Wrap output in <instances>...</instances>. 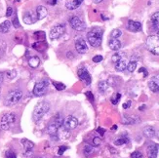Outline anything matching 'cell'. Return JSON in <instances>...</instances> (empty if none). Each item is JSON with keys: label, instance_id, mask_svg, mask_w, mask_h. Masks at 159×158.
Instances as JSON below:
<instances>
[{"label": "cell", "instance_id": "6da1fadb", "mask_svg": "<svg viewBox=\"0 0 159 158\" xmlns=\"http://www.w3.org/2000/svg\"><path fill=\"white\" fill-rule=\"evenodd\" d=\"M88 41L91 46L93 47H99L102 44V30L100 27H94L87 34Z\"/></svg>", "mask_w": 159, "mask_h": 158}, {"label": "cell", "instance_id": "7a4b0ae2", "mask_svg": "<svg viewBox=\"0 0 159 158\" xmlns=\"http://www.w3.org/2000/svg\"><path fill=\"white\" fill-rule=\"evenodd\" d=\"M50 109V105L47 102H39L34 107L33 111V119L34 121H38L42 118V116L48 112Z\"/></svg>", "mask_w": 159, "mask_h": 158}, {"label": "cell", "instance_id": "3957f363", "mask_svg": "<svg viewBox=\"0 0 159 158\" xmlns=\"http://www.w3.org/2000/svg\"><path fill=\"white\" fill-rule=\"evenodd\" d=\"M22 97H23L22 91L17 90V89L10 91L8 94H7L6 98H5V101H4L5 102V106H12L14 105L18 104V102L20 101V99H22Z\"/></svg>", "mask_w": 159, "mask_h": 158}, {"label": "cell", "instance_id": "277c9868", "mask_svg": "<svg viewBox=\"0 0 159 158\" xmlns=\"http://www.w3.org/2000/svg\"><path fill=\"white\" fill-rule=\"evenodd\" d=\"M16 122V115L13 112H7L2 115L1 119H0V128L2 130H9L11 126Z\"/></svg>", "mask_w": 159, "mask_h": 158}, {"label": "cell", "instance_id": "5b68a950", "mask_svg": "<svg viewBox=\"0 0 159 158\" xmlns=\"http://www.w3.org/2000/svg\"><path fill=\"white\" fill-rule=\"evenodd\" d=\"M148 50L154 55H159V37L155 35L148 36L146 41Z\"/></svg>", "mask_w": 159, "mask_h": 158}, {"label": "cell", "instance_id": "8992f818", "mask_svg": "<svg viewBox=\"0 0 159 158\" xmlns=\"http://www.w3.org/2000/svg\"><path fill=\"white\" fill-rule=\"evenodd\" d=\"M48 89V82L47 81H39L35 84L33 88V94L36 97H41L43 96Z\"/></svg>", "mask_w": 159, "mask_h": 158}, {"label": "cell", "instance_id": "52a82bcc", "mask_svg": "<svg viewBox=\"0 0 159 158\" xmlns=\"http://www.w3.org/2000/svg\"><path fill=\"white\" fill-rule=\"evenodd\" d=\"M65 30H66V27H65L64 25H55V26L52 27L49 36H50V38L52 40H56V39L60 38L61 35H63Z\"/></svg>", "mask_w": 159, "mask_h": 158}, {"label": "cell", "instance_id": "ba28073f", "mask_svg": "<svg viewBox=\"0 0 159 158\" xmlns=\"http://www.w3.org/2000/svg\"><path fill=\"white\" fill-rule=\"evenodd\" d=\"M70 25H71V27L73 29L77 30V31H82L85 29V24L82 22V20L76 17V16H72L70 19Z\"/></svg>", "mask_w": 159, "mask_h": 158}, {"label": "cell", "instance_id": "9c48e42d", "mask_svg": "<svg viewBox=\"0 0 159 158\" xmlns=\"http://www.w3.org/2000/svg\"><path fill=\"white\" fill-rule=\"evenodd\" d=\"M63 126L65 128H66L67 130H72L75 129L78 126V120L77 118L73 115H68L67 117H66V119L64 120V124Z\"/></svg>", "mask_w": 159, "mask_h": 158}, {"label": "cell", "instance_id": "30bf717a", "mask_svg": "<svg viewBox=\"0 0 159 158\" xmlns=\"http://www.w3.org/2000/svg\"><path fill=\"white\" fill-rule=\"evenodd\" d=\"M23 20L24 23L26 25H32L34 23H36L38 19H37V15H36V12H33V11H26L24 14V17H23Z\"/></svg>", "mask_w": 159, "mask_h": 158}, {"label": "cell", "instance_id": "8fae6325", "mask_svg": "<svg viewBox=\"0 0 159 158\" xmlns=\"http://www.w3.org/2000/svg\"><path fill=\"white\" fill-rule=\"evenodd\" d=\"M77 74H78V77L82 81H84L86 85H89L90 83H91V81H92L91 75L89 74V72H88V70H86V68H84V67L79 68L78 71H77Z\"/></svg>", "mask_w": 159, "mask_h": 158}, {"label": "cell", "instance_id": "7c38bea8", "mask_svg": "<svg viewBox=\"0 0 159 158\" xmlns=\"http://www.w3.org/2000/svg\"><path fill=\"white\" fill-rule=\"evenodd\" d=\"M148 87L152 92L158 93L159 92V74H156L150 78L148 82Z\"/></svg>", "mask_w": 159, "mask_h": 158}, {"label": "cell", "instance_id": "4fadbf2b", "mask_svg": "<svg viewBox=\"0 0 159 158\" xmlns=\"http://www.w3.org/2000/svg\"><path fill=\"white\" fill-rule=\"evenodd\" d=\"M75 49L79 54H85L88 50L87 44L85 42V40H83L82 38H79L75 42Z\"/></svg>", "mask_w": 159, "mask_h": 158}, {"label": "cell", "instance_id": "5bb4252c", "mask_svg": "<svg viewBox=\"0 0 159 158\" xmlns=\"http://www.w3.org/2000/svg\"><path fill=\"white\" fill-rule=\"evenodd\" d=\"M140 122L139 117L134 115H124L122 118V123L125 125H132V124H137V123Z\"/></svg>", "mask_w": 159, "mask_h": 158}, {"label": "cell", "instance_id": "9a60e30c", "mask_svg": "<svg viewBox=\"0 0 159 158\" xmlns=\"http://www.w3.org/2000/svg\"><path fill=\"white\" fill-rule=\"evenodd\" d=\"M70 137V130H67L64 126H60L58 129V139L61 141H66Z\"/></svg>", "mask_w": 159, "mask_h": 158}, {"label": "cell", "instance_id": "2e32d148", "mask_svg": "<svg viewBox=\"0 0 159 158\" xmlns=\"http://www.w3.org/2000/svg\"><path fill=\"white\" fill-rule=\"evenodd\" d=\"M127 29L130 31H133V32L141 31L142 30V24L139 22H135V20H130L128 22V25H127Z\"/></svg>", "mask_w": 159, "mask_h": 158}, {"label": "cell", "instance_id": "e0dca14e", "mask_svg": "<svg viewBox=\"0 0 159 158\" xmlns=\"http://www.w3.org/2000/svg\"><path fill=\"white\" fill-rule=\"evenodd\" d=\"M22 143L25 147V156H27L31 154L32 152V149L34 147V143L32 142H30V140H26V139H23L22 140Z\"/></svg>", "mask_w": 159, "mask_h": 158}, {"label": "cell", "instance_id": "ac0fdd59", "mask_svg": "<svg viewBox=\"0 0 159 158\" xmlns=\"http://www.w3.org/2000/svg\"><path fill=\"white\" fill-rule=\"evenodd\" d=\"M58 129L59 126L56 124V123H52L49 126H48V134L50 135V137L54 139H58Z\"/></svg>", "mask_w": 159, "mask_h": 158}, {"label": "cell", "instance_id": "d6986e66", "mask_svg": "<svg viewBox=\"0 0 159 158\" xmlns=\"http://www.w3.org/2000/svg\"><path fill=\"white\" fill-rule=\"evenodd\" d=\"M127 65H128L127 59L126 58H122L120 61H118L115 64V70L117 71H123V70H125L127 68Z\"/></svg>", "mask_w": 159, "mask_h": 158}, {"label": "cell", "instance_id": "ffe728a7", "mask_svg": "<svg viewBox=\"0 0 159 158\" xmlns=\"http://www.w3.org/2000/svg\"><path fill=\"white\" fill-rule=\"evenodd\" d=\"M83 0H67L66 2V7L70 10H74L81 5Z\"/></svg>", "mask_w": 159, "mask_h": 158}, {"label": "cell", "instance_id": "44dd1931", "mask_svg": "<svg viewBox=\"0 0 159 158\" xmlns=\"http://www.w3.org/2000/svg\"><path fill=\"white\" fill-rule=\"evenodd\" d=\"M108 46L113 51H118L121 48V42L117 38H111L108 42Z\"/></svg>", "mask_w": 159, "mask_h": 158}, {"label": "cell", "instance_id": "7402d4cb", "mask_svg": "<svg viewBox=\"0 0 159 158\" xmlns=\"http://www.w3.org/2000/svg\"><path fill=\"white\" fill-rule=\"evenodd\" d=\"M158 152V147L156 145H150L148 147V158H156Z\"/></svg>", "mask_w": 159, "mask_h": 158}, {"label": "cell", "instance_id": "603a6c76", "mask_svg": "<svg viewBox=\"0 0 159 158\" xmlns=\"http://www.w3.org/2000/svg\"><path fill=\"white\" fill-rule=\"evenodd\" d=\"M36 15H37V19L38 20H42V19H44L46 16H47V14H48V12H47V9L45 8L44 6H38L37 8H36Z\"/></svg>", "mask_w": 159, "mask_h": 158}, {"label": "cell", "instance_id": "cb8c5ba5", "mask_svg": "<svg viewBox=\"0 0 159 158\" xmlns=\"http://www.w3.org/2000/svg\"><path fill=\"white\" fill-rule=\"evenodd\" d=\"M155 133H156L155 129L152 126H147L143 129V135H144V137H147V138H148V139L153 138V137L155 136Z\"/></svg>", "mask_w": 159, "mask_h": 158}, {"label": "cell", "instance_id": "d4e9b609", "mask_svg": "<svg viewBox=\"0 0 159 158\" xmlns=\"http://www.w3.org/2000/svg\"><path fill=\"white\" fill-rule=\"evenodd\" d=\"M151 24L154 29H157L159 27V12L154 13L152 16H151Z\"/></svg>", "mask_w": 159, "mask_h": 158}, {"label": "cell", "instance_id": "484cf974", "mask_svg": "<svg viewBox=\"0 0 159 158\" xmlns=\"http://www.w3.org/2000/svg\"><path fill=\"white\" fill-rule=\"evenodd\" d=\"M10 27H11V23L9 20H5L4 23H2L0 25V32L1 33H7L10 30Z\"/></svg>", "mask_w": 159, "mask_h": 158}, {"label": "cell", "instance_id": "4316f807", "mask_svg": "<svg viewBox=\"0 0 159 158\" xmlns=\"http://www.w3.org/2000/svg\"><path fill=\"white\" fill-rule=\"evenodd\" d=\"M32 47H33L35 50L42 52V51H44V50L46 49V47H47V46H46V44L43 42V41H37V42H35V43H33V44H32Z\"/></svg>", "mask_w": 159, "mask_h": 158}, {"label": "cell", "instance_id": "83f0119b", "mask_svg": "<svg viewBox=\"0 0 159 158\" xmlns=\"http://www.w3.org/2000/svg\"><path fill=\"white\" fill-rule=\"evenodd\" d=\"M39 64H40V60H39V58L36 57V56H33V57H31V58L29 60V65H30V66L32 67V68L37 67V66L39 65Z\"/></svg>", "mask_w": 159, "mask_h": 158}, {"label": "cell", "instance_id": "f1b7e54d", "mask_svg": "<svg viewBox=\"0 0 159 158\" xmlns=\"http://www.w3.org/2000/svg\"><path fill=\"white\" fill-rule=\"evenodd\" d=\"M64 117H63V115H61V113H58L56 115V117H55V120H54V123H56V124L60 127V126H63L64 124Z\"/></svg>", "mask_w": 159, "mask_h": 158}, {"label": "cell", "instance_id": "f546056e", "mask_svg": "<svg viewBox=\"0 0 159 158\" xmlns=\"http://www.w3.org/2000/svg\"><path fill=\"white\" fill-rule=\"evenodd\" d=\"M108 89V83L107 81H100L99 82V90L102 93H105Z\"/></svg>", "mask_w": 159, "mask_h": 158}, {"label": "cell", "instance_id": "4dcf8cb0", "mask_svg": "<svg viewBox=\"0 0 159 158\" xmlns=\"http://www.w3.org/2000/svg\"><path fill=\"white\" fill-rule=\"evenodd\" d=\"M136 67H137V61H130V63H128V65H127L128 71H130V72L135 71Z\"/></svg>", "mask_w": 159, "mask_h": 158}, {"label": "cell", "instance_id": "1f68e13d", "mask_svg": "<svg viewBox=\"0 0 159 158\" xmlns=\"http://www.w3.org/2000/svg\"><path fill=\"white\" fill-rule=\"evenodd\" d=\"M123 56H124V53H116V54H114L113 56H112V58H111V61H113L114 64H116L117 61H120L122 58H124Z\"/></svg>", "mask_w": 159, "mask_h": 158}, {"label": "cell", "instance_id": "d6a6232c", "mask_svg": "<svg viewBox=\"0 0 159 158\" xmlns=\"http://www.w3.org/2000/svg\"><path fill=\"white\" fill-rule=\"evenodd\" d=\"M52 83H53L54 87L56 88L57 90H59V91H63V90H65V89H66V85L64 83H60V82H56V81H53Z\"/></svg>", "mask_w": 159, "mask_h": 158}, {"label": "cell", "instance_id": "836d02e7", "mask_svg": "<svg viewBox=\"0 0 159 158\" xmlns=\"http://www.w3.org/2000/svg\"><path fill=\"white\" fill-rule=\"evenodd\" d=\"M128 142V139L127 138H120V139H117L114 141V145L115 146H122V145H125V143Z\"/></svg>", "mask_w": 159, "mask_h": 158}, {"label": "cell", "instance_id": "e575fe53", "mask_svg": "<svg viewBox=\"0 0 159 158\" xmlns=\"http://www.w3.org/2000/svg\"><path fill=\"white\" fill-rule=\"evenodd\" d=\"M120 99H121V94L117 93V94H115L113 96L111 99H110V101H111V102L113 105H117V104H118V102L120 101Z\"/></svg>", "mask_w": 159, "mask_h": 158}, {"label": "cell", "instance_id": "d590c367", "mask_svg": "<svg viewBox=\"0 0 159 158\" xmlns=\"http://www.w3.org/2000/svg\"><path fill=\"white\" fill-rule=\"evenodd\" d=\"M122 35V32L120 29H113L111 31V33H110V36H111L112 38H118Z\"/></svg>", "mask_w": 159, "mask_h": 158}, {"label": "cell", "instance_id": "8d00e7d4", "mask_svg": "<svg viewBox=\"0 0 159 158\" xmlns=\"http://www.w3.org/2000/svg\"><path fill=\"white\" fill-rule=\"evenodd\" d=\"M34 35L37 37V40L38 41H43L45 40V33L43 31H37L34 33Z\"/></svg>", "mask_w": 159, "mask_h": 158}, {"label": "cell", "instance_id": "74e56055", "mask_svg": "<svg viewBox=\"0 0 159 158\" xmlns=\"http://www.w3.org/2000/svg\"><path fill=\"white\" fill-rule=\"evenodd\" d=\"M16 75H17L16 70H9V71H7V72H6V77L8 78V79H13V78H15V77H16Z\"/></svg>", "mask_w": 159, "mask_h": 158}, {"label": "cell", "instance_id": "f35d334b", "mask_svg": "<svg viewBox=\"0 0 159 158\" xmlns=\"http://www.w3.org/2000/svg\"><path fill=\"white\" fill-rule=\"evenodd\" d=\"M94 151V148L91 147V146H85V147H84V153H85V155H90L92 152Z\"/></svg>", "mask_w": 159, "mask_h": 158}, {"label": "cell", "instance_id": "ab89813d", "mask_svg": "<svg viewBox=\"0 0 159 158\" xmlns=\"http://www.w3.org/2000/svg\"><path fill=\"white\" fill-rule=\"evenodd\" d=\"M92 143H93L94 147H99L102 143V140L99 138V137H95V138L93 139V141H92Z\"/></svg>", "mask_w": 159, "mask_h": 158}, {"label": "cell", "instance_id": "60d3db41", "mask_svg": "<svg viewBox=\"0 0 159 158\" xmlns=\"http://www.w3.org/2000/svg\"><path fill=\"white\" fill-rule=\"evenodd\" d=\"M131 158H143L142 152L140 151H134L132 154H131Z\"/></svg>", "mask_w": 159, "mask_h": 158}, {"label": "cell", "instance_id": "b9f144b4", "mask_svg": "<svg viewBox=\"0 0 159 158\" xmlns=\"http://www.w3.org/2000/svg\"><path fill=\"white\" fill-rule=\"evenodd\" d=\"M6 157L7 158H17V155L15 152L12 151V150H8V151L6 152Z\"/></svg>", "mask_w": 159, "mask_h": 158}, {"label": "cell", "instance_id": "7bdbcfd3", "mask_svg": "<svg viewBox=\"0 0 159 158\" xmlns=\"http://www.w3.org/2000/svg\"><path fill=\"white\" fill-rule=\"evenodd\" d=\"M102 61V56H101V55H97V56H95L93 58V61L94 63H100V61Z\"/></svg>", "mask_w": 159, "mask_h": 158}, {"label": "cell", "instance_id": "ee69618b", "mask_svg": "<svg viewBox=\"0 0 159 158\" xmlns=\"http://www.w3.org/2000/svg\"><path fill=\"white\" fill-rule=\"evenodd\" d=\"M66 149H67V147H65V146L60 147H59V150H58V154H59V155H61V154H63V153L66 151Z\"/></svg>", "mask_w": 159, "mask_h": 158}, {"label": "cell", "instance_id": "f6af8a7d", "mask_svg": "<svg viewBox=\"0 0 159 158\" xmlns=\"http://www.w3.org/2000/svg\"><path fill=\"white\" fill-rule=\"evenodd\" d=\"M5 48H6V44H5V42H3V41H2L1 39H0V53L4 52Z\"/></svg>", "mask_w": 159, "mask_h": 158}, {"label": "cell", "instance_id": "bcb514c9", "mask_svg": "<svg viewBox=\"0 0 159 158\" xmlns=\"http://www.w3.org/2000/svg\"><path fill=\"white\" fill-rule=\"evenodd\" d=\"M13 15V9L11 7H8L7 8V12H6V17H11Z\"/></svg>", "mask_w": 159, "mask_h": 158}, {"label": "cell", "instance_id": "7dc6e473", "mask_svg": "<svg viewBox=\"0 0 159 158\" xmlns=\"http://www.w3.org/2000/svg\"><path fill=\"white\" fill-rule=\"evenodd\" d=\"M13 25H14V26L16 27V29H18V27L20 26V24H19V20H18V18L17 17L14 18V20H13Z\"/></svg>", "mask_w": 159, "mask_h": 158}, {"label": "cell", "instance_id": "c3c4849f", "mask_svg": "<svg viewBox=\"0 0 159 158\" xmlns=\"http://www.w3.org/2000/svg\"><path fill=\"white\" fill-rule=\"evenodd\" d=\"M139 72H143L144 77L148 76V71H147V70H146V68H144V67H141L140 70H139Z\"/></svg>", "mask_w": 159, "mask_h": 158}, {"label": "cell", "instance_id": "681fc988", "mask_svg": "<svg viewBox=\"0 0 159 158\" xmlns=\"http://www.w3.org/2000/svg\"><path fill=\"white\" fill-rule=\"evenodd\" d=\"M131 104H132V102H131V101H128V102H126L125 104L123 105V108H125V109L129 108V107L131 106Z\"/></svg>", "mask_w": 159, "mask_h": 158}, {"label": "cell", "instance_id": "f907efd6", "mask_svg": "<svg viewBox=\"0 0 159 158\" xmlns=\"http://www.w3.org/2000/svg\"><path fill=\"white\" fill-rule=\"evenodd\" d=\"M97 132H98V133H100V135H101V136H103V135H105V132H106V130L100 127V128H98V129H97Z\"/></svg>", "mask_w": 159, "mask_h": 158}, {"label": "cell", "instance_id": "816d5d0a", "mask_svg": "<svg viewBox=\"0 0 159 158\" xmlns=\"http://www.w3.org/2000/svg\"><path fill=\"white\" fill-rule=\"evenodd\" d=\"M86 96H87V97H88V99L90 100V101H94V97H93V94L91 93V92H87L86 93Z\"/></svg>", "mask_w": 159, "mask_h": 158}, {"label": "cell", "instance_id": "f5cc1de1", "mask_svg": "<svg viewBox=\"0 0 159 158\" xmlns=\"http://www.w3.org/2000/svg\"><path fill=\"white\" fill-rule=\"evenodd\" d=\"M3 78H4V74L2 72H0V93H1V84L3 82Z\"/></svg>", "mask_w": 159, "mask_h": 158}, {"label": "cell", "instance_id": "db71d44e", "mask_svg": "<svg viewBox=\"0 0 159 158\" xmlns=\"http://www.w3.org/2000/svg\"><path fill=\"white\" fill-rule=\"evenodd\" d=\"M144 108H146V106H140V111H143Z\"/></svg>", "mask_w": 159, "mask_h": 158}, {"label": "cell", "instance_id": "11a10c76", "mask_svg": "<svg viewBox=\"0 0 159 158\" xmlns=\"http://www.w3.org/2000/svg\"><path fill=\"white\" fill-rule=\"evenodd\" d=\"M102 0H94V2L95 3H100V2H102Z\"/></svg>", "mask_w": 159, "mask_h": 158}, {"label": "cell", "instance_id": "9f6ffc18", "mask_svg": "<svg viewBox=\"0 0 159 158\" xmlns=\"http://www.w3.org/2000/svg\"><path fill=\"white\" fill-rule=\"evenodd\" d=\"M57 3V0H53V2H51V5H55Z\"/></svg>", "mask_w": 159, "mask_h": 158}, {"label": "cell", "instance_id": "6f0895ef", "mask_svg": "<svg viewBox=\"0 0 159 158\" xmlns=\"http://www.w3.org/2000/svg\"><path fill=\"white\" fill-rule=\"evenodd\" d=\"M155 134H156V137H157V139L159 140V131H158L157 133H155Z\"/></svg>", "mask_w": 159, "mask_h": 158}, {"label": "cell", "instance_id": "680465c9", "mask_svg": "<svg viewBox=\"0 0 159 158\" xmlns=\"http://www.w3.org/2000/svg\"><path fill=\"white\" fill-rule=\"evenodd\" d=\"M111 129H112V130H116V129H117V126H116V125H114Z\"/></svg>", "mask_w": 159, "mask_h": 158}, {"label": "cell", "instance_id": "91938a15", "mask_svg": "<svg viewBox=\"0 0 159 158\" xmlns=\"http://www.w3.org/2000/svg\"><path fill=\"white\" fill-rule=\"evenodd\" d=\"M156 31H157V33H158V34H159V27H158V29H156Z\"/></svg>", "mask_w": 159, "mask_h": 158}, {"label": "cell", "instance_id": "94428289", "mask_svg": "<svg viewBox=\"0 0 159 158\" xmlns=\"http://www.w3.org/2000/svg\"><path fill=\"white\" fill-rule=\"evenodd\" d=\"M40 158H45V157H40Z\"/></svg>", "mask_w": 159, "mask_h": 158}]
</instances>
